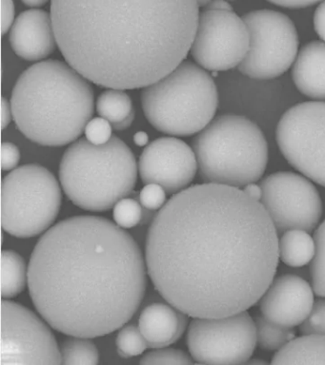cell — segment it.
Returning <instances> with one entry per match:
<instances>
[{
  "label": "cell",
  "instance_id": "obj_1",
  "mask_svg": "<svg viewBox=\"0 0 325 365\" xmlns=\"http://www.w3.org/2000/svg\"><path fill=\"white\" fill-rule=\"evenodd\" d=\"M278 231L261 202L229 185H194L161 207L146 238L148 275L162 298L193 318L246 311L278 267Z\"/></svg>",
  "mask_w": 325,
  "mask_h": 365
},
{
  "label": "cell",
  "instance_id": "obj_2",
  "mask_svg": "<svg viewBox=\"0 0 325 365\" xmlns=\"http://www.w3.org/2000/svg\"><path fill=\"white\" fill-rule=\"evenodd\" d=\"M146 264L133 237L98 216H76L36 244L28 285L42 318L59 332L107 335L126 324L146 291Z\"/></svg>",
  "mask_w": 325,
  "mask_h": 365
},
{
  "label": "cell",
  "instance_id": "obj_3",
  "mask_svg": "<svg viewBox=\"0 0 325 365\" xmlns=\"http://www.w3.org/2000/svg\"><path fill=\"white\" fill-rule=\"evenodd\" d=\"M198 0H52L56 42L68 64L110 88H145L186 58Z\"/></svg>",
  "mask_w": 325,
  "mask_h": 365
},
{
  "label": "cell",
  "instance_id": "obj_4",
  "mask_svg": "<svg viewBox=\"0 0 325 365\" xmlns=\"http://www.w3.org/2000/svg\"><path fill=\"white\" fill-rule=\"evenodd\" d=\"M13 118L31 141L61 147L78 139L94 113V91L75 68L47 60L19 76L11 98Z\"/></svg>",
  "mask_w": 325,
  "mask_h": 365
},
{
  "label": "cell",
  "instance_id": "obj_5",
  "mask_svg": "<svg viewBox=\"0 0 325 365\" xmlns=\"http://www.w3.org/2000/svg\"><path fill=\"white\" fill-rule=\"evenodd\" d=\"M138 165L129 147L118 137L104 145L79 140L65 151L59 179L68 198L82 210L106 211L135 187Z\"/></svg>",
  "mask_w": 325,
  "mask_h": 365
},
{
  "label": "cell",
  "instance_id": "obj_6",
  "mask_svg": "<svg viewBox=\"0 0 325 365\" xmlns=\"http://www.w3.org/2000/svg\"><path fill=\"white\" fill-rule=\"evenodd\" d=\"M198 168L206 182L244 187L264 175L268 145L261 128L236 114L214 119L194 139Z\"/></svg>",
  "mask_w": 325,
  "mask_h": 365
},
{
  "label": "cell",
  "instance_id": "obj_7",
  "mask_svg": "<svg viewBox=\"0 0 325 365\" xmlns=\"http://www.w3.org/2000/svg\"><path fill=\"white\" fill-rule=\"evenodd\" d=\"M141 104L156 130L175 136L201 133L213 121L219 105L210 74L192 62H182L164 78L144 88Z\"/></svg>",
  "mask_w": 325,
  "mask_h": 365
},
{
  "label": "cell",
  "instance_id": "obj_8",
  "mask_svg": "<svg viewBox=\"0 0 325 365\" xmlns=\"http://www.w3.org/2000/svg\"><path fill=\"white\" fill-rule=\"evenodd\" d=\"M61 200L59 182L47 168H15L1 184L2 228L18 238L39 235L55 222Z\"/></svg>",
  "mask_w": 325,
  "mask_h": 365
},
{
  "label": "cell",
  "instance_id": "obj_9",
  "mask_svg": "<svg viewBox=\"0 0 325 365\" xmlns=\"http://www.w3.org/2000/svg\"><path fill=\"white\" fill-rule=\"evenodd\" d=\"M242 19L249 31L250 46L239 71L261 80L284 74L298 56L299 37L292 20L271 10L250 11Z\"/></svg>",
  "mask_w": 325,
  "mask_h": 365
},
{
  "label": "cell",
  "instance_id": "obj_10",
  "mask_svg": "<svg viewBox=\"0 0 325 365\" xmlns=\"http://www.w3.org/2000/svg\"><path fill=\"white\" fill-rule=\"evenodd\" d=\"M276 141L290 165L325 187V102L290 108L279 120Z\"/></svg>",
  "mask_w": 325,
  "mask_h": 365
},
{
  "label": "cell",
  "instance_id": "obj_11",
  "mask_svg": "<svg viewBox=\"0 0 325 365\" xmlns=\"http://www.w3.org/2000/svg\"><path fill=\"white\" fill-rule=\"evenodd\" d=\"M256 322L246 311L221 318H195L187 345L194 361L204 364H239L253 355Z\"/></svg>",
  "mask_w": 325,
  "mask_h": 365
},
{
  "label": "cell",
  "instance_id": "obj_12",
  "mask_svg": "<svg viewBox=\"0 0 325 365\" xmlns=\"http://www.w3.org/2000/svg\"><path fill=\"white\" fill-rule=\"evenodd\" d=\"M2 365L61 364L52 331L33 311L11 301L1 304Z\"/></svg>",
  "mask_w": 325,
  "mask_h": 365
},
{
  "label": "cell",
  "instance_id": "obj_13",
  "mask_svg": "<svg viewBox=\"0 0 325 365\" xmlns=\"http://www.w3.org/2000/svg\"><path fill=\"white\" fill-rule=\"evenodd\" d=\"M249 46L244 19L233 11L206 10L199 16L191 53L201 68L218 73L239 67Z\"/></svg>",
  "mask_w": 325,
  "mask_h": 365
},
{
  "label": "cell",
  "instance_id": "obj_14",
  "mask_svg": "<svg viewBox=\"0 0 325 365\" xmlns=\"http://www.w3.org/2000/svg\"><path fill=\"white\" fill-rule=\"evenodd\" d=\"M261 202L276 231L309 232L321 216V201L312 182L292 173L271 174L261 182Z\"/></svg>",
  "mask_w": 325,
  "mask_h": 365
},
{
  "label": "cell",
  "instance_id": "obj_15",
  "mask_svg": "<svg viewBox=\"0 0 325 365\" xmlns=\"http://www.w3.org/2000/svg\"><path fill=\"white\" fill-rule=\"evenodd\" d=\"M196 170L195 151L174 137H164L151 143L139 162L142 181L161 185L168 194L184 190L195 178Z\"/></svg>",
  "mask_w": 325,
  "mask_h": 365
},
{
  "label": "cell",
  "instance_id": "obj_16",
  "mask_svg": "<svg viewBox=\"0 0 325 365\" xmlns=\"http://www.w3.org/2000/svg\"><path fill=\"white\" fill-rule=\"evenodd\" d=\"M313 305L312 288L304 279L293 275L276 279L261 298L262 316L291 328L305 321Z\"/></svg>",
  "mask_w": 325,
  "mask_h": 365
},
{
  "label": "cell",
  "instance_id": "obj_17",
  "mask_svg": "<svg viewBox=\"0 0 325 365\" xmlns=\"http://www.w3.org/2000/svg\"><path fill=\"white\" fill-rule=\"evenodd\" d=\"M10 42L14 51L28 61L50 56L58 45L52 16L39 9L24 11L11 28Z\"/></svg>",
  "mask_w": 325,
  "mask_h": 365
},
{
  "label": "cell",
  "instance_id": "obj_18",
  "mask_svg": "<svg viewBox=\"0 0 325 365\" xmlns=\"http://www.w3.org/2000/svg\"><path fill=\"white\" fill-rule=\"evenodd\" d=\"M186 316L174 309L172 305L159 302L148 305L139 316V322L148 346L158 349L178 341L186 327Z\"/></svg>",
  "mask_w": 325,
  "mask_h": 365
},
{
  "label": "cell",
  "instance_id": "obj_19",
  "mask_svg": "<svg viewBox=\"0 0 325 365\" xmlns=\"http://www.w3.org/2000/svg\"><path fill=\"white\" fill-rule=\"evenodd\" d=\"M292 77L296 87L304 96L325 100V42L312 41L299 51Z\"/></svg>",
  "mask_w": 325,
  "mask_h": 365
},
{
  "label": "cell",
  "instance_id": "obj_20",
  "mask_svg": "<svg viewBox=\"0 0 325 365\" xmlns=\"http://www.w3.org/2000/svg\"><path fill=\"white\" fill-rule=\"evenodd\" d=\"M275 364H325V336L307 334L292 339L274 356Z\"/></svg>",
  "mask_w": 325,
  "mask_h": 365
},
{
  "label": "cell",
  "instance_id": "obj_21",
  "mask_svg": "<svg viewBox=\"0 0 325 365\" xmlns=\"http://www.w3.org/2000/svg\"><path fill=\"white\" fill-rule=\"evenodd\" d=\"M279 257L293 267L307 264L315 256V240L307 231L293 230L284 232L279 242Z\"/></svg>",
  "mask_w": 325,
  "mask_h": 365
},
{
  "label": "cell",
  "instance_id": "obj_22",
  "mask_svg": "<svg viewBox=\"0 0 325 365\" xmlns=\"http://www.w3.org/2000/svg\"><path fill=\"white\" fill-rule=\"evenodd\" d=\"M28 282V269L24 259L12 250L1 253V295L4 299L18 296Z\"/></svg>",
  "mask_w": 325,
  "mask_h": 365
},
{
  "label": "cell",
  "instance_id": "obj_23",
  "mask_svg": "<svg viewBox=\"0 0 325 365\" xmlns=\"http://www.w3.org/2000/svg\"><path fill=\"white\" fill-rule=\"evenodd\" d=\"M96 110L102 118L115 125L124 121L133 113L132 100L124 90L111 88L99 97Z\"/></svg>",
  "mask_w": 325,
  "mask_h": 365
},
{
  "label": "cell",
  "instance_id": "obj_24",
  "mask_svg": "<svg viewBox=\"0 0 325 365\" xmlns=\"http://www.w3.org/2000/svg\"><path fill=\"white\" fill-rule=\"evenodd\" d=\"M62 364L96 365L99 354L96 345L88 338L74 336L64 341L61 348Z\"/></svg>",
  "mask_w": 325,
  "mask_h": 365
},
{
  "label": "cell",
  "instance_id": "obj_25",
  "mask_svg": "<svg viewBox=\"0 0 325 365\" xmlns=\"http://www.w3.org/2000/svg\"><path fill=\"white\" fill-rule=\"evenodd\" d=\"M256 328L259 345L268 351L281 349L292 341L295 334L293 328L276 324L264 316L256 318Z\"/></svg>",
  "mask_w": 325,
  "mask_h": 365
},
{
  "label": "cell",
  "instance_id": "obj_26",
  "mask_svg": "<svg viewBox=\"0 0 325 365\" xmlns=\"http://www.w3.org/2000/svg\"><path fill=\"white\" fill-rule=\"evenodd\" d=\"M116 342L119 355L124 358L141 355L149 347L139 327L135 324L124 325L116 336Z\"/></svg>",
  "mask_w": 325,
  "mask_h": 365
},
{
  "label": "cell",
  "instance_id": "obj_27",
  "mask_svg": "<svg viewBox=\"0 0 325 365\" xmlns=\"http://www.w3.org/2000/svg\"><path fill=\"white\" fill-rule=\"evenodd\" d=\"M314 240L316 252L311 267L313 289L319 296L325 298V221L316 230Z\"/></svg>",
  "mask_w": 325,
  "mask_h": 365
},
{
  "label": "cell",
  "instance_id": "obj_28",
  "mask_svg": "<svg viewBox=\"0 0 325 365\" xmlns=\"http://www.w3.org/2000/svg\"><path fill=\"white\" fill-rule=\"evenodd\" d=\"M113 217L121 228H131L139 224L142 217L141 205L132 198L119 200L114 207Z\"/></svg>",
  "mask_w": 325,
  "mask_h": 365
},
{
  "label": "cell",
  "instance_id": "obj_29",
  "mask_svg": "<svg viewBox=\"0 0 325 365\" xmlns=\"http://www.w3.org/2000/svg\"><path fill=\"white\" fill-rule=\"evenodd\" d=\"M141 364H192L190 356L181 350L172 348H158L145 354L141 359Z\"/></svg>",
  "mask_w": 325,
  "mask_h": 365
},
{
  "label": "cell",
  "instance_id": "obj_30",
  "mask_svg": "<svg viewBox=\"0 0 325 365\" xmlns=\"http://www.w3.org/2000/svg\"><path fill=\"white\" fill-rule=\"evenodd\" d=\"M301 332L304 335L319 334L325 336V299H319L314 304L309 315L301 324Z\"/></svg>",
  "mask_w": 325,
  "mask_h": 365
},
{
  "label": "cell",
  "instance_id": "obj_31",
  "mask_svg": "<svg viewBox=\"0 0 325 365\" xmlns=\"http://www.w3.org/2000/svg\"><path fill=\"white\" fill-rule=\"evenodd\" d=\"M84 131L88 141L94 145L106 144L112 138V125L102 117L90 120Z\"/></svg>",
  "mask_w": 325,
  "mask_h": 365
},
{
  "label": "cell",
  "instance_id": "obj_32",
  "mask_svg": "<svg viewBox=\"0 0 325 365\" xmlns=\"http://www.w3.org/2000/svg\"><path fill=\"white\" fill-rule=\"evenodd\" d=\"M166 190L159 184H146L139 194L142 207L149 210H159L166 202Z\"/></svg>",
  "mask_w": 325,
  "mask_h": 365
},
{
  "label": "cell",
  "instance_id": "obj_33",
  "mask_svg": "<svg viewBox=\"0 0 325 365\" xmlns=\"http://www.w3.org/2000/svg\"><path fill=\"white\" fill-rule=\"evenodd\" d=\"M21 159L19 148L12 143H4L1 145V167L4 171L12 170Z\"/></svg>",
  "mask_w": 325,
  "mask_h": 365
},
{
  "label": "cell",
  "instance_id": "obj_34",
  "mask_svg": "<svg viewBox=\"0 0 325 365\" xmlns=\"http://www.w3.org/2000/svg\"><path fill=\"white\" fill-rule=\"evenodd\" d=\"M15 22V6L13 0H1V30L5 34Z\"/></svg>",
  "mask_w": 325,
  "mask_h": 365
},
{
  "label": "cell",
  "instance_id": "obj_35",
  "mask_svg": "<svg viewBox=\"0 0 325 365\" xmlns=\"http://www.w3.org/2000/svg\"><path fill=\"white\" fill-rule=\"evenodd\" d=\"M314 26L316 33L325 42V0H322L316 8L314 16Z\"/></svg>",
  "mask_w": 325,
  "mask_h": 365
},
{
  "label": "cell",
  "instance_id": "obj_36",
  "mask_svg": "<svg viewBox=\"0 0 325 365\" xmlns=\"http://www.w3.org/2000/svg\"><path fill=\"white\" fill-rule=\"evenodd\" d=\"M273 4L289 9H301L308 7L321 2L322 0H268Z\"/></svg>",
  "mask_w": 325,
  "mask_h": 365
},
{
  "label": "cell",
  "instance_id": "obj_37",
  "mask_svg": "<svg viewBox=\"0 0 325 365\" xmlns=\"http://www.w3.org/2000/svg\"><path fill=\"white\" fill-rule=\"evenodd\" d=\"M12 107L6 99L2 98L1 100V127L4 128L10 124L11 117H12Z\"/></svg>",
  "mask_w": 325,
  "mask_h": 365
},
{
  "label": "cell",
  "instance_id": "obj_38",
  "mask_svg": "<svg viewBox=\"0 0 325 365\" xmlns=\"http://www.w3.org/2000/svg\"><path fill=\"white\" fill-rule=\"evenodd\" d=\"M244 191L248 196L256 201L261 202L262 197V188L261 185H256L255 182H250L244 187Z\"/></svg>",
  "mask_w": 325,
  "mask_h": 365
},
{
  "label": "cell",
  "instance_id": "obj_39",
  "mask_svg": "<svg viewBox=\"0 0 325 365\" xmlns=\"http://www.w3.org/2000/svg\"><path fill=\"white\" fill-rule=\"evenodd\" d=\"M206 7V10L211 11H232V7L227 0H211Z\"/></svg>",
  "mask_w": 325,
  "mask_h": 365
},
{
  "label": "cell",
  "instance_id": "obj_40",
  "mask_svg": "<svg viewBox=\"0 0 325 365\" xmlns=\"http://www.w3.org/2000/svg\"><path fill=\"white\" fill-rule=\"evenodd\" d=\"M134 120H135V111H133V113H131L126 119H124V121L116 123V124L113 125V128L116 130H127V128H130L131 125L133 124Z\"/></svg>",
  "mask_w": 325,
  "mask_h": 365
},
{
  "label": "cell",
  "instance_id": "obj_41",
  "mask_svg": "<svg viewBox=\"0 0 325 365\" xmlns=\"http://www.w3.org/2000/svg\"><path fill=\"white\" fill-rule=\"evenodd\" d=\"M148 140H149V137H148V134L144 133V131H139L134 136V142L139 147H144L148 144Z\"/></svg>",
  "mask_w": 325,
  "mask_h": 365
},
{
  "label": "cell",
  "instance_id": "obj_42",
  "mask_svg": "<svg viewBox=\"0 0 325 365\" xmlns=\"http://www.w3.org/2000/svg\"><path fill=\"white\" fill-rule=\"evenodd\" d=\"M22 2L25 5L29 6V7H41V6L47 3L48 0H22Z\"/></svg>",
  "mask_w": 325,
  "mask_h": 365
},
{
  "label": "cell",
  "instance_id": "obj_43",
  "mask_svg": "<svg viewBox=\"0 0 325 365\" xmlns=\"http://www.w3.org/2000/svg\"><path fill=\"white\" fill-rule=\"evenodd\" d=\"M210 1L211 0H198L199 6H206Z\"/></svg>",
  "mask_w": 325,
  "mask_h": 365
}]
</instances>
